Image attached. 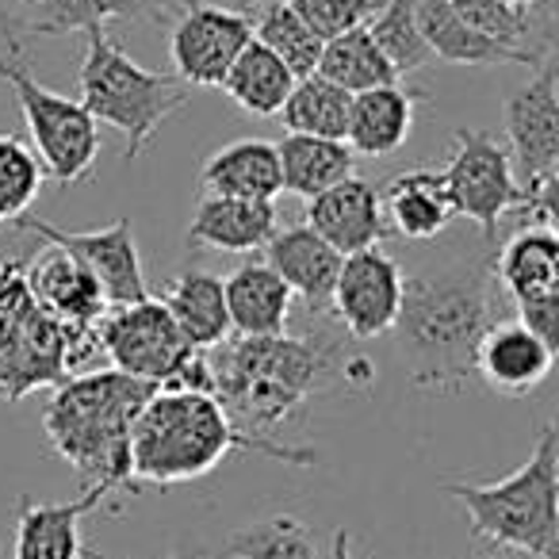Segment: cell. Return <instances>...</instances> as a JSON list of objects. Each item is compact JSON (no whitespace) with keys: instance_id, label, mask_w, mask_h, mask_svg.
<instances>
[{"instance_id":"1","label":"cell","mask_w":559,"mask_h":559,"mask_svg":"<svg viewBox=\"0 0 559 559\" xmlns=\"http://www.w3.org/2000/svg\"><path fill=\"white\" fill-rule=\"evenodd\" d=\"M495 322L498 284L490 253L403 272V304L391 334L414 388L460 391L472 383L475 349Z\"/></svg>"},{"instance_id":"2","label":"cell","mask_w":559,"mask_h":559,"mask_svg":"<svg viewBox=\"0 0 559 559\" xmlns=\"http://www.w3.org/2000/svg\"><path fill=\"white\" fill-rule=\"evenodd\" d=\"M349 360L330 337H238L211 357V380L238 433L276 441L307 403L349 380Z\"/></svg>"},{"instance_id":"3","label":"cell","mask_w":559,"mask_h":559,"mask_svg":"<svg viewBox=\"0 0 559 559\" xmlns=\"http://www.w3.org/2000/svg\"><path fill=\"white\" fill-rule=\"evenodd\" d=\"M230 449L261 452V456L284 460V464H314L311 449H292L284 441L238 433L226 418L223 403L207 391H162L142 403L127 437V483H154V487H177V483L203 479L223 464Z\"/></svg>"},{"instance_id":"4","label":"cell","mask_w":559,"mask_h":559,"mask_svg":"<svg viewBox=\"0 0 559 559\" xmlns=\"http://www.w3.org/2000/svg\"><path fill=\"white\" fill-rule=\"evenodd\" d=\"M441 495L464 506L475 540L521 551L528 559H559V433L544 421L528 460L495 483H441Z\"/></svg>"},{"instance_id":"5","label":"cell","mask_w":559,"mask_h":559,"mask_svg":"<svg viewBox=\"0 0 559 559\" xmlns=\"http://www.w3.org/2000/svg\"><path fill=\"white\" fill-rule=\"evenodd\" d=\"M154 383L134 380L127 372H85L70 376L55 388L50 403L43 406V433L50 449L73 464L85 479H108L116 487L127 483V437L131 421L142 411Z\"/></svg>"},{"instance_id":"6","label":"cell","mask_w":559,"mask_h":559,"mask_svg":"<svg viewBox=\"0 0 559 559\" xmlns=\"http://www.w3.org/2000/svg\"><path fill=\"white\" fill-rule=\"evenodd\" d=\"M96 349V330L55 319L32 296L20 257L0 264V403H20L39 388H58L78 376Z\"/></svg>"},{"instance_id":"7","label":"cell","mask_w":559,"mask_h":559,"mask_svg":"<svg viewBox=\"0 0 559 559\" xmlns=\"http://www.w3.org/2000/svg\"><path fill=\"white\" fill-rule=\"evenodd\" d=\"M188 100L192 88L185 81L139 66L108 32L85 35L81 104L96 123L123 134V157H139Z\"/></svg>"},{"instance_id":"8","label":"cell","mask_w":559,"mask_h":559,"mask_svg":"<svg viewBox=\"0 0 559 559\" xmlns=\"http://www.w3.org/2000/svg\"><path fill=\"white\" fill-rule=\"evenodd\" d=\"M506 142L518 185L525 188V203L518 215L528 223H556L559 188V81L556 58L536 66V73L506 100Z\"/></svg>"},{"instance_id":"9","label":"cell","mask_w":559,"mask_h":559,"mask_svg":"<svg viewBox=\"0 0 559 559\" xmlns=\"http://www.w3.org/2000/svg\"><path fill=\"white\" fill-rule=\"evenodd\" d=\"M0 81L12 88L20 111H24L32 154L39 157L43 177L70 188L93 173L100 157V123L85 111L81 100L39 85L27 66L12 55H0Z\"/></svg>"},{"instance_id":"10","label":"cell","mask_w":559,"mask_h":559,"mask_svg":"<svg viewBox=\"0 0 559 559\" xmlns=\"http://www.w3.org/2000/svg\"><path fill=\"white\" fill-rule=\"evenodd\" d=\"M449 185L456 215L472 218L487 241H495L498 223L525 203V188L513 177L510 154L498 139L475 127H456L452 131V154L441 169Z\"/></svg>"},{"instance_id":"11","label":"cell","mask_w":559,"mask_h":559,"mask_svg":"<svg viewBox=\"0 0 559 559\" xmlns=\"http://www.w3.org/2000/svg\"><path fill=\"white\" fill-rule=\"evenodd\" d=\"M96 342L116 372L146 380L154 388H165L192 353V345L180 337L169 311L157 299L104 311V319L96 322Z\"/></svg>"},{"instance_id":"12","label":"cell","mask_w":559,"mask_h":559,"mask_svg":"<svg viewBox=\"0 0 559 559\" xmlns=\"http://www.w3.org/2000/svg\"><path fill=\"white\" fill-rule=\"evenodd\" d=\"M12 226L35 234L47 246L66 249L88 276L96 280L104 304L108 307H127L150 299L146 288V272H142V257L134 246V230L127 218H116L108 226H96V230H62V226H50L43 218L20 215Z\"/></svg>"},{"instance_id":"13","label":"cell","mask_w":559,"mask_h":559,"mask_svg":"<svg viewBox=\"0 0 559 559\" xmlns=\"http://www.w3.org/2000/svg\"><path fill=\"white\" fill-rule=\"evenodd\" d=\"M253 39V20L226 4L192 0L169 32L173 78L188 88H223L226 70Z\"/></svg>"},{"instance_id":"14","label":"cell","mask_w":559,"mask_h":559,"mask_svg":"<svg viewBox=\"0 0 559 559\" xmlns=\"http://www.w3.org/2000/svg\"><path fill=\"white\" fill-rule=\"evenodd\" d=\"M399 304H403V269L395 257H388L380 246L342 257L330 314L342 322L345 334L357 342L391 334Z\"/></svg>"},{"instance_id":"15","label":"cell","mask_w":559,"mask_h":559,"mask_svg":"<svg viewBox=\"0 0 559 559\" xmlns=\"http://www.w3.org/2000/svg\"><path fill=\"white\" fill-rule=\"evenodd\" d=\"M307 226L342 257L380 246L391 234L383 223L380 192L360 177H345L326 192L311 195L307 200Z\"/></svg>"},{"instance_id":"16","label":"cell","mask_w":559,"mask_h":559,"mask_svg":"<svg viewBox=\"0 0 559 559\" xmlns=\"http://www.w3.org/2000/svg\"><path fill=\"white\" fill-rule=\"evenodd\" d=\"M264 264L288 284L292 296L307 304V311L330 319V299H334L342 253L330 249L307 223L284 226L264 241Z\"/></svg>"},{"instance_id":"17","label":"cell","mask_w":559,"mask_h":559,"mask_svg":"<svg viewBox=\"0 0 559 559\" xmlns=\"http://www.w3.org/2000/svg\"><path fill=\"white\" fill-rule=\"evenodd\" d=\"M551 365H556V349L528 334L518 319H498L475 349V380H483L495 395L506 399L536 391L548 380Z\"/></svg>"},{"instance_id":"18","label":"cell","mask_w":559,"mask_h":559,"mask_svg":"<svg viewBox=\"0 0 559 559\" xmlns=\"http://www.w3.org/2000/svg\"><path fill=\"white\" fill-rule=\"evenodd\" d=\"M108 490H116V483L96 479L73 502H20L12 559H81L85 556L81 521L104 502Z\"/></svg>"},{"instance_id":"19","label":"cell","mask_w":559,"mask_h":559,"mask_svg":"<svg viewBox=\"0 0 559 559\" xmlns=\"http://www.w3.org/2000/svg\"><path fill=\"white\" fill-rule=\"evenodd\" d=\"M490 269H495V284L518 307L540 304V299H559L556 226L528 223L498 253H490Z\"/></svg>"},{"instance_id":"20","label":"cell","mask_w":559,"mask_h":559,"mask_svg":"<svg viewBox=\"0 0 559 559\" xmlns=\"http://www.w3.org/2000/svg\"><path fill=\"white\" fill-rule=\"evenodd\" d=\"M24 276H27L32 296L39 299L55 319L70 322V326L96 330V322L108 311L100 288H96V280L88 276L66 249L43 246L39 257L24 261Z\"/></svg>"},{"instance_id":"21","label":"cell","mask_w":559,"mask_h":559,"mask_svg":"<svg viewBox=\"0 0 559 559\" xmlns=\"http://www.w3.org/2000/svg\"><path fill=\"white\" fill-rule=\"evenodd\" d=\"M383 223L391 234L411 241H433L437 234L449 230L452 215V195L444 185L441 169H406L383 185Z\"/></svg>"},{"instance_id":"22","label":"cell","mask_w":559,"mask_h":559,"mask_svg":"<svg viewBox=\"0 0 559 559\" xmlns=\"http://www.w3.org/2000/svg\"><path fill=\"white\" fill-rule=\"evenodd\" d=\"M226 319L238 337H272L284 334L292 319V292L264 261L238 264L223 280Z\"/></svg>"},{"instance_id":"23","label":"cell","mask_w":559,"mask_h":559,"mask_svg":"<svg viewBox=\"0 0 559 559\" xmlns=\"http://www.w3.org/2000/svg\"><path fill=\"white\" fill-rule=\"evenodd\" d=\"M157 304L169 311L173 326L180 330L192 349H218L230 334V319H226V299H223V280L207 269H180L177 276L165 284Z\"/></svg>"},{"instance_id":"24","label":"cell","mask_w":559,"mask_h":559,"mask_svg":"<svg viewBox=\"0 0 559 559\" xmlns=\"http://www.w3.org/2000/svg\"><path fill=\"white\" fill-rule=\"evenodd\" d=\"M414 20L426 39L429 55L441 62L456 66H498V62H518V66H540L551 55H536V50H513L502 43L487 39V35L472 32L444 0H414Z\"/></svg>"},{"instance_id":"25","label":"cell","mask_w":559,"mask_h":559,"mask_svg":"<svg viewBox=\"0 0 559 559\" xmlns=\"http://www.w3.org/2000/svg\"><path fill=\"white\" fill-rule=\"evenodd\" d=\"M276 234V207L264 200H234V195H203L188 226V241L218 253H253Z\"/></svg>"},{"instance_id":"26","label":"cell","mask_w":559,"mask_h":559,"mask_svg":"<svg viewBox=\"0 0 559 559\" xmlns=\"http://www.w3.org/2000/svg\"><path fill=\"white\" fill-rule=\"evenodd\" d=\"M421 93H403L399 85H380L368 93H353L345 146L365 157H388L411 139L414 100Z\"/></svg>"},{"instance_id":"27","label":"cell","mask_w":559,"mask_h":559,"mask_svg":"<svg viewBox=\"0 0 559 559\" xmlns=\"http://www.w3.org/2000/svg\"><path fill=\"white\" fill-rule=\"evenodd\" d=\"M203 188L211 195H234V200H264L272 203L280 185L276 146L264 139H238L230 146L215 150L203 165Z\"/></svg>"},{"instance_id":"28","label":"cell","mask_w":559,"mask_h":559,"mask_svg":"<svg viewBox=\"0 0 559 559\" xmlns=\"http://www.w3.org/2000/svg\"><path fill=\"white\" fill-rule=\"evenodd\" d=\"M276 146L280 185L292 195H311L334 188L337 180L357 177V154L342 139H314V134H284Z\"/></svg>"},{"instance_id":"29","label":"cell","mask_w":559,"mask_h":559,"mask_svg":"<svg viewBox=\"0 0 559 559\" xmlns=\"http://www.w3.org/2000/svg\"><path fill=\"white\" fill-rule=\"evenodd\" d=\"M9 4H20L24 12L16 27L58 39V35L104 32V24L111 20H139L157 0H9Z\"/></svg>"},{"instance_id":"30","label":"cell","mask_w":559,"mask_h":559,"mask_svg":"<svg viewBox=\"0 0 559 559\" xmlns=\"http://www.w3.org/2000/svg\"><path fill=\"white\" fill-rule=\"evenodd\" d=\"M292 85H296V73L257 39H249L246 47H241V55L234 58V66L223 78L226 96H230L241 111H249V116H280Z\"/></svg>"},{"instance_id":"31","label":"cell","mask_w":559,"mask_h":559,"mask_svg":"<svg viewBox=\"0 0 559 559\" xmlns=\"http://www.w3.org/2000/svg\"><path fill=\"white\" fill-rule=\"evenodd\" d=\"M314 73L334 81L349 96L368 93V88H380V85H399L395 70L388 66V58L380 55V47H376L365 27H353V32L334 35V39L322 43V58Z\"/></svg>"},{"instance_id":"32","label":"cell","mask_w":559,"mask_h":559,"mask_svg":"<svg viewBox=\"0 0 559 559\" xmlns=\"http://www.w3.org/2000/svg\"><path fill=\"white\" fill-rule=\"evenodd\" d=\"M223 559H322V551L304 518L272 513L234 528L223 544Z\"/></svg>"},{"instance_id":"33","label":"cell","mask_w":559,"mask_h":559,"mask_svg":"<svg viewBox=\"0 0 559 559\" xmlns=\"http://www.w3.org/2000/svg\"><path fill=\"white\" fill-rule=\"evenodd\" d=\"M349 100L353 96L345 88H337L334 81L319 78H299L292 85L288 100L280 108L288 134H314V139H342L349 127Z\"/></svg>"},{"instance_id":"34","label":"cell","mask_w":559,"mask_h":559,"mask_svg":"<svg viewBox=\"0 0 559 559\" xmlns=\"http://www.w3.org/2000/svg\"><path fill=\"white\" fill-rule=\"evenodd\" d=\"M253 39L261 43V47H269L280 62L288 66V70L296 73V81L311 78V73L319 70L322 39L299 20V12L292 9L288 0H272V4H264L261 16H257V24H253Z\"/></svg>"},{"instance_id":"35","label":"cell","mask_w":559,"mask_h":559,"mask_svg":"<svg viewBox=\"0 0 559 559\" xmlns=\"http://www.w3.org/2000/svg\"><path fill=\"white\" fill-rule=\"evenodd\" d=\"M365 32L372 35V43L380 47V55L388 58L395 78H406V73L421 70V66L433 58L418 32V20H414V0H388V4L365 24Z\"/></svg>"},{"instance_id":"36","label":"cell","mask_w":559,"mask_h":559,"mask_svg":"<svg viewBox=\"0 0 559 559\" xmlns=\"http://www.w3.org/2000/svg\"><path fill=\"white\" fill-rule=\"evenodd\" d=\"M43 165L20 134L0 131V226L27 215L43 188Z\"/></svg>"},{"instance_id":"37","label":"cell","mask_w":559,"mask_h":559,"mask_svg":"<svg viewBox=\"0 0 559 559\" xmlns=\"http://www.w3.org/2000/svg\"><path fill=\"white\" fill-rule=\"evenodd\" d=\"M460 20H464L472 32L487 35V39L502 43V47L513 50H536L528 43L533 35V16L528 9H510L502 0H444ZM536 55H551V50H536Z\"/></svg>"},{"instance_id":"38","label":"cell","mask_w":559,"mask_h":559,"mask_svg":"<svg viewBox=\"0 0 559 559\" xmlns=\"http://www.w3.org/2000/svg\"><path fill=\"white\" fill-rule=\"evenodd\" d=\"M288 4L322 43L365 27L376 16V0H288Z\"/></svg>"},{"instance_id":"39","label":"cell","mask_w":559,"mask_h":559,"mask_svg":"<svg viewBox=\"0 0 559 559\" xmlns=\"http://www.w3.org/2000/svg\"><path fill=\"white\" fill-rule=\"evenodd\" d=\"M518 322L528 330V334H536L544 345H551V349H556V342H559V299L521 304L518 307Z\"/></svg>"},{"instance_id":"40","label":"cell","mask_w":559,"mask_h":559,"mask_svg":"<svg viewBox=\"0 0 559 559\" xmlns=\"http://www.w3.org/2000/svg\"><path fill=\"white\" fill-rule=\"evenodd\" d=\"M322 559H357L353 556V533L349 528H337L334 540H330V551Z\"/></svg>"},{"instance_id":"41","label":"cell","mask_w":559,"mask_h":559,"mask_svg":"<svg viewBox=\"0 0 559 559\" xmlns=\"http://www.w3.org/2000/svg\"><path fill=\"white\" fill-rule=\"evenodd\" d=\"M162 559H211V556H207V548H203V544L185 540V544H177V548H173L169 556H162Z\"/></svg>"},{"instance_id":"42","label":"cell","mask_w":559,"mask_h":559,"mask_svg":"<svg viewBox=\"0 0 559 559\" xmlns=\"http://www.w3.org/2000/svg\"><path fill=\"white\" fill-rule=\"evenodd\" d=\"M502 4H510V9H533V4H540V0H502Z\"/></svg>"}]
</instances>
